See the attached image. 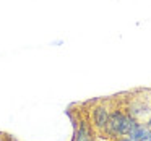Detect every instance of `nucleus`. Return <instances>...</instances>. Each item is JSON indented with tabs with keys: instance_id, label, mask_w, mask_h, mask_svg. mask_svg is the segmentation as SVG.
Segmentation results:
<instances>
[{
	"instance_id": "obj_1",
	"label": "nucleus",
	"mask_w": 151,
	"mask_h": 141,
	"mask_svg": "<svg viewBox=\"0 0 151 141\" xmlns=\"http://www.w3.org/2000/svg\"><path fill=\"white\" fill-rule=\"evenodd\" d=\"M138 120H135L127 110H120V109H114L111 112L109 122L106 125L104 133L111 138H120V136H128L130 131L133 130L135 123Z\"/></svg>"
},
{
	"instance_id": "obj_2",
	"label": "nucleus",
	"mask_w": 151,
	"mask_h": 141,
	"mask_svg": "<svg viewBox=\"0 0 151 141\" xmlns=\"http://www.w3.org/2000/svg\"><path fill=\"white\" fill-rule=\"evenodd\" d=\"M111 112H112L111 107H109V104H106V102L96 104L94 107L91 109V123L98 131L104 133L106 125H107L109 117H111Z\"/></svg>"
},
{
	"instance_id": "obj_3",
	"label": "nucleus",
	"mask_w": 151,
	"mask_h": 141,
	"mask_svg": "<svg viewBox=\"0 0 151 141\" xmlns=\"http://www.w3.org/2000/svg\"><path fill=\"white\" fill-rule=\"evenodd\" d=\"M73 141H94V127L88 120H80L78 125L75 123Z\"/></svg>"
},
{
	"instance_id": "obj_4",
	"label": "nucleus",
	"mask_w": 151,
	"mask_h": 141,
	"mask_svg": "<svg viewBox=\"0 0 151 141\" xmlns=\"http://www.w3.org/2000/svg\"><path fill=\"white\" fill-rule=\"evenodd\" d=\"M128 136L135 141H150L151 138V130L148 128V125L145 122H137L133 127V130L130 131Z\"/></svg>"
},
{
	"instance_id": "obj_5",
	"label": "nucleus",
	"mask_w": 151,
	"mask_h": 141,
	"mask_svg": "<svg viewBox=\"0 0 151 141\" xmlns=\"http://www.w3.org/2000/svg\"><path fill=\"white\" fill-rule=\"evenodd\" d=\"M114 141H135V140H132L130 136H120V138H115Z\"/></svg>"
},
{
	"instance_id": "obj_6",
	"label": "nucleus",
	"mask_w": 151,
	"mask_h": 141,
	"mask_svg": "<svg viewBox=\"0 0 151 141\" xmlns=\"http://www.w3.org/2000/svg\"><path fill=\"white\" fill-rule=\"evenodd\" d=\"M145 123H146V125H148V128L151 130V117H150V118H146V120H145Z\"/></svg>"
}]
</instances>
